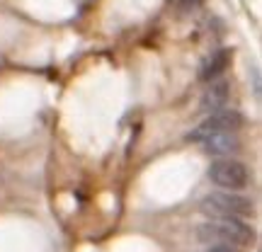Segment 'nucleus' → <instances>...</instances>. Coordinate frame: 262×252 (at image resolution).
<instances>
[{
    "mask_svg": "<svg viewBox=\"0 0 262 252\" xmlns=\"http://www.w3.org/2000/svg\"><path fill=\"white\" fill-rule=\"evenodd\" d=\"M199 240L206 245H233L243 250L255 240V231L241 218H214L199 225Z\"/></svg>",
    "mask_w": 262,
    "mask_h": 252,
    "instance_id": "nucleus-1",
    "label": "nucleus"
},
{
    "mask_svg": "<svg viewBox=\"0 0 262 252\" xmlns=\"http://www.w3.org/2000/svg\"><path fill=\"white\" fill-rule=\"evenodd\" d=\"M202 211L214 216V218H245V216H253L255 206L245 196L228 194V192H214V194L204 196Z\"/></svg>",
    "mask_w": 262,
    "mask_h": 252,
    "instance_id": "nucleus-2",
    "label": "nucleus"
},
{
    "mask_svg": "<svg viewBox=\"0 0 262 252\" xmlns=\"http://www.w3.org/2000/svg\"><path fill=\"white\" fill-rule=\"evenodd\" d=\"M209 179L214 182L216 187L221 189H243L248 187V182H250V175H248V170L241 160H231V158H221L211 163V168H209Z\"/></svg>",
    "mask_w": 262,
    "mask_h": 252,
    "instance_id": "nucleus-3",
    "label": "nucleus"
},
{
    "mask_svg": "<svg viewBox=\"0 0 262 252\" xmlns=\"http://www.w3.org/2000/svg\"><path fill=\"white\" fill-rule=\"evenodd\" d=\"M243 124H245V119L241 112H235V109H221V112H214L211 117H206L194 131H189L187 141H194L196 143L199 139L211 136V133H235Z\"/></svg>",
    "mask_w": 262,
    "mask_h": 252,
    "instance_id": "nucleus-4",
    "label": "nucleus"
},
{
    "mask_svg": "<svg viewBox=\"0 0 262 252\" xmlns=\"http://www.w3.org/2000/svg\"><path fill=\"white\" fill-rule=\"evenodd\" d=\"M196 143H202V148L211 155H233L241 150V141L235 133H211V136H204L199 139Z\"/></svg>",
    "mask_w": 262,
    "mask_h": 252,
    "instance_id": "nucleus-5",
    "label": "nucleus"
},
{
    "mask_svg": "<svg viewBox=\"0 0 262 252\" xmlns=\"http://www.w3.org/2000/svg\"><path fill=\"white\" fill-rule=\"evenodd\" d=\"M231 58H233L231 49H216L214 54L202 63V68H199V80H204V83H214V78H219V75L228 68Z\"/></svg>",
    "mask_w": 262,
    "mask_h": 252,
    "instance_id": "nucleus-6",
    "label": "nucleus"
},
{
    "mask_svg": "<svg viewBox=\"0 0 262 252\" xmlns=\"http://www.w3.org/2000/svg\"><path fill=\"white\" fill-rule=\"evenodd\" d=\"M228 95H231V90H228V83L226 80H216V83H209V87L204 90V95H202V109L204 112H221L226 104H228Z\"/></svg>",
    "mask_w": 262,
    "mask_h": 252,
    "instance_id": "nucleus-7",
    "label": "nucleus"
},
{
    "mask_svg": "<svg viewBox=\"0 0 262 252\" xmlns=\"http://www.w3.org/2000/svg\"><path fill=\"white\" fill-rule=\"evenodd\" d=\"M209 252H243L241 247H233V245H211Z\"/></svg>",
    "mask_w": 262,
    "mask_h": 252,
    "instance_id": "nucleus-8",
    "label": "nucleus"
}]
</instances>
